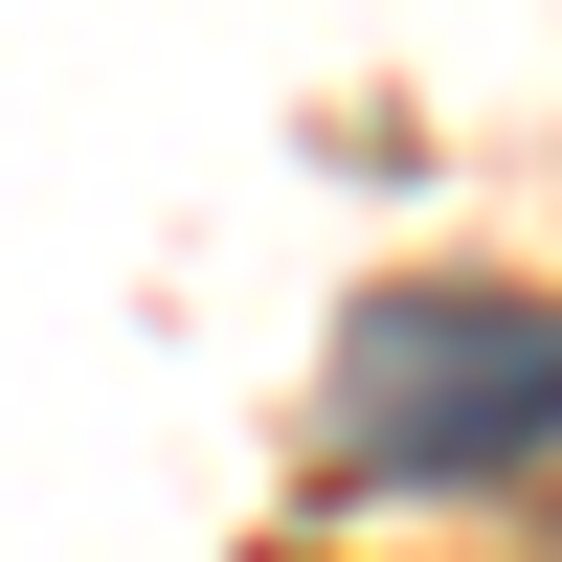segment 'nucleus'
Here are the masks:
<instances>
[{"label":"nucleus","instance_id":"obj_1","mask_svg":"<svg viewBox=\"0 0 562 562\" xmlns=\"http://www.w3.org/2000/svg\"><path fill=\"white\" fill-rule=\"evenodd\" d=\"M315 450H338V473H428V495L540 473V450H562V315H518V293H383L338 338Z\"/></svg>","mask_w":562,"mask_h":562}]
</instances>
